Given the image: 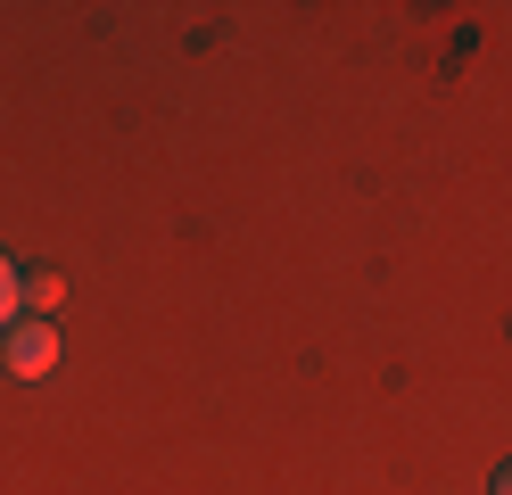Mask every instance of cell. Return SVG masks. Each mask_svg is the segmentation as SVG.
<instances>
[{
  "instance_id": "1",
  "label": "cell",
  "mask_w": 512,
  "mask_h": 495,
  "mask_svg": "<svg viewBox=\"0 0 512 495\" xmlns=\"http://www.w3.org/2000/svg\"><path fill=\"white\" fill-rule=\"evenodd\" d=\"M0 363H9L17 380L58 372V330H50V322H34V314H25V322H9V330H0Z\"/></svg>"
},
{
  "instance_id": "3",
  "label": "cell",
  "mask_w": 512,
  "mask_h": 495,
  "mask_svg": "<svg viewBox=\"0 0 512 495\" xmlns=\"http://www.w3.org/2000/svg\"><path fill=\"white\" fill-rule=\"evenodd\" d=\"M17 314H25V273H17L9 256H0V330H9Z\"/></svg>"
},
{
  "instance_id": "4",
  "label": "cell",
  "mask_w": 512,
  "mask_h": 495,
  "mask_svg": "<svg viewBox=\"0 0 512 495\" xmlns=\"http://www.w3.org/2000/svg\"><path fill=\"white\" fill-rule=\"evenodd\" d=\"M488 495H512V462H504V471H496V487H488Z\"/></svg>"
},
{
  "instance_id": "2",
  "label": "cell",
  "mask_w": 512,
  "mask_h": 495,
  "mask_svg": "<svg viewBox=\"0 0 512 495\" xmlns=\"http://www.w3.org/2000/svg\"><path fill=\"white\" fill-rule=\"evenodd\" d=\"M58 306H67V281H58V264H34V273H25V314L50 322Z\"/></svg>"
}]
</instances>
